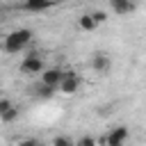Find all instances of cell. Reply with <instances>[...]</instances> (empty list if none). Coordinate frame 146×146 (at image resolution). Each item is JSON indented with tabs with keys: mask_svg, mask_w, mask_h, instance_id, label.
Masks as SVG:
<instances>
[{
	"mask_svg": "<svg viewBox=\"0 0 146 146\" xmlns=\"http://www.w3.org/2000/svg\"><path fill=\"white\" fill-rule=\"evenodd\" d=\"M21 73H25V75H36V73H43L46 71V66H43V59L36 55V52H30V55H25L23 59H21Z\"/></svg>",
	"mask_w": 146,
	"mask_h": 146,
	"instance_id": "cell-2",
	"label": "cell"
},
{
	"mask_svg": "<svg viewBox=\"0 0 146 146\" xmlns=\"http://www.w3.org/2000/svg\"><path fill=\"white\" fill-rule=\"evenodd\" d=\"M30 41H32V30L18 27V30H11L9 34H5V39H2V50L9 52V55H18Z\"/></svg>",
	"mask_w": 146,
	"mask_h": 146,
	"instance_id": "cell-1",
	"label": "cell"
},
{
	"mask_svg": "<svg viewBox=\"0 0 146 146\" xmlns=\"http://www.w3.org/2000/svg\"><path fill=\"white\" fill-rule=\"evenodd\" d=\"M50 7H52V5H50V2H43V0H30V2L23 5L25 11H34V14H36V11H46V9H50Z\"/></svg>",
	"mask_w": 146,
	"mask_h": 146,
	"instance_id": "cell-9",
	"label": "cell"
},
{
	"mask_svg": "<svg viewBox=\"0 0 146 146\" xmlns=\"http://www.w3.org/2000/svg\"><path fill=\"white\" fill-rule=\"evenodd\" d=\"M91 16H94V18H96V23H98V25H100V23H105V21H107V18H110V16H107V11H105V9H91Z\"/></svg>",
	"mask_w": 146,
	"mask_h": 146,
	"instance_id": "cell-12",
	"label": "cell"
},
{
	"mask_svg": "<svg viewBox=\"0 0 146 146\" xmlns=\"http://www.w3.org/2000/svg\"><path fill=\"white\" fill-rule=\"evenodd\" d=\"M110 9H112V14H116V16H128V14H132V11L137 9V5L130 2V0H112V2H110Z\"/></svg>",
	"mask_w": 146,
	"mask_h": 146,
	"instance_id": "cell-7",
	"label": "cell"
},
{
	"mask_svg": "<svg viewBox=\"0 0 146 146\" xmlns=\"http://www.w3.org/2000/svg\"><path fill=\"white\" fill-rule=\"evenodd\" d=\"M89 64H91V68H94L96 73H105V71L112 68V59H110V55H105V52H100V50L91 55Z\"/></svg>",
	"mask_w": 146,
	"mask_h": 146,
	"instance_id": "cell-5",
	"label": "cell"
},
{
	"mask_svg": "<svg viewBox=\"0 0 146 146\" xmlns=\"http://www.w3.org/2000/svg\"><path fill=\"white\" fill-rule=\"evenodd\" d=\"M16 116H18V107H11L9 112H5V114H0V119H2L5 123H9V121H14Z\"/></svg>",
	"mask_w": 146,
	"mask_h": 146,
	"instance_id": "cell-13",
	"label": "cell"
},
{
	"mask_svg": "<svg viewBox=\"0 0 146 146\" xmlns=\"http://www.w3.org/2000/svg\"><path fill=\"white\" fill-rule=\"evenodd\" d=\"M18 146H41V141H39V139H34V137H27V139H21V141H18Z\"/></svg>",
	"mask_w": 146,
	"mask_h": 146,
	"instance_id": "cell-16",
	"label": "cell"
},
{
	"mask_svg": "<svg viewBox=\"0 0 146 146\" xmlns=\"http://www.w3.org/2000/svg\"><path fill=\"white\" fill-rule=\"evenodd\" d=\"M78 89H80V78H78V73H75V71H66V78H64V82L59 84V91H62L64 96H73Z\"/></svg>",
	"mask_w": 146,
	"mask_h": 146,
	"instance_id": "cell-4",
	"label": "cell"
},
{
	"mask_svg": "<svg viewBox=\"0 0 146 146\" xmlns=\"http://www.w3.org/2000/svg\"><path fill=\"white\" fill-rule=\"evenodd\" d=\"M78 27L84 30V32H94V30L98 27V23H96V18H94L91 11H89V14H80V16H78Z\"/></svg>",
	"mask_w": 146,
	"mask_h": 146,
	"instance_id": "cell-8",
	"label": "cell"
},
{
	"mask_svg": "<svg viewBox=\"0 0 146 146\" xmlns=\"http://www.w3.org/2000/svg\"><path fill=\"white\" fill-rule=\"evenodd\" d=\"M52 146H75V144H73L71 137H66V135H57V137L52 139Z\"/></svg>",
	"mask_w": 146,
	"mask_h": 146,
	"instance_id": "cell-11",
	"label": "cell"
},
{
	"mask_svg": "<svg viewBox=\"0 0 146 146\" xmlns=\"http://www.w3.org/2000/svg\"><path fill=\"white\" fill-rule=\"evenodd\" d=\"M32 91H34V96H36V98H50V96L55 94V89H52V87H48V84H43V82H41V84H36Z\"/></svg>",
	"mask_w": 146,
	"mask_h": 146,
	"instance_id": "cell-10",
	"label": "cell"
},
{
	"mask_svg": "<svg viewBox=\"0 0 146 146\" xmlns=\"http://www.w3.org/2000/svg\"><path fill=\"white\" fill-rule=\"evenodd\" d=\"M75 146H96V139L89 137V135H84V137H80V139L75 141Z\"/></svg>",
	"mask_w": 146,
	"mask_h": 146,
	"instance_id": "cell-14",
	"label": "cell"
},
{
	"mask_svg": "<svg viewBox=\"0 0 146 146\" xmlns=\"http://www.w3.org/2000/svg\"><path fill=\"white\" fill-rule=\"evenodd\" d=\"M64 78H66V71L59 68V66H50V68H46L41 73V82L48 84V87H52V89H59V84L64 82Z\"/></svg>",
	"mask_w": 146,
	"mask_h": 146,
	"instance_id": "cell-3",
	"label": "cell"
},
{
	"mask_svg": "<svg viewBox=\"0 0 146 146\" xmlns=\"http://www.w3.org/2000/svg\"><path fill=\"white\" fill-rule=\"evenodd\" d=\"M128 137H130V130H128L125 125H116V128H112V130L107 132L105 144H107V146H112V144H125Z\"/></svg>",
	"mask_w": 146,
	"mask_h": 146,
	"instance_id": "cell-6",
	"label": "cell"
},
{
	"mask_svg": "<svg viewBox=\"0 0 146 146\" xmlns=\"http://www.w3.org/2000/svg\"><path fill=\"white\" fill-rule=\"evenodd\" d=\"M14 105H11V100L9 98H0V114H5V112H9Z\"/></svg>",
	"mask_w": 146,
	"mask_h": 146,
	"instance_id": "cell-15",
	"label": "cell"
},
{
	"mask_svg": "<svg viewBox=\"0 0 146 146\" xmlns=\"http://www.w3.org/2000/svg\"><path fill=\"white\" fill-rule=\"evenodd\" d=\"M112 146H125V144H112Z\"/></svg>",
	"mask_w": 146,
	"mask_h": 146,
	"instance_id": "cell-17",
	"label": "cell"
}]
</instances>
